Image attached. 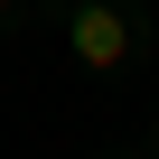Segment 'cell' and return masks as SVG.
<instances>
[{
    "instance_id": "7a4b0ae2",
    "label": "cell",
    "mask_w": 159,
    "mask_h": 159,
    "mask_svg": "<svg viewBox=\"0 0 159 159\" xmlns=\"http://www.w3.org/2000/svg\"><path fill=\"white\" fill-rule=\"evenodd\" d=\"M0 19H10V0H0Z\"/></svg>"
},
{
    "instance_id": "6da1fadb",
    "label": "cell",
    "mask_w": 159,
    "mask_h": 159,
    "mask_svg": "<svg viewBox=\"0 0 159 159\" xmlns=\"http://www.w3.org/2000/svg\"><path fill=\"white\" fill-rule=\"evenodd\" d=\"M131 10H112V0H84V10H66V56L84 66V75H112L122 56H131Z\"/></svg>"
}]
</instances>
